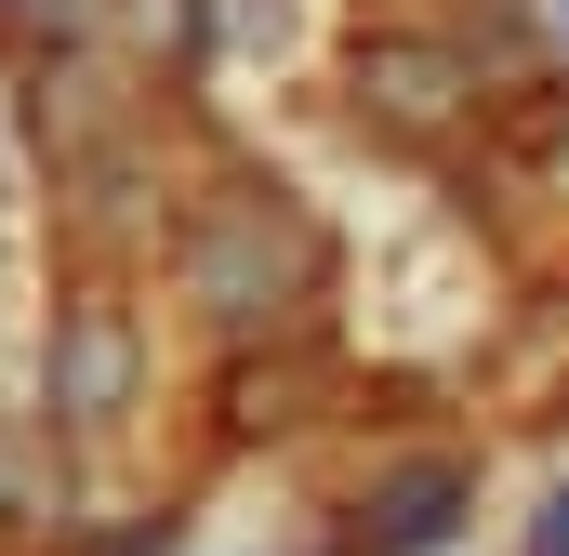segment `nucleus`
<instances>
[{"mask_svg":"<svg viewBox=\"0 0 569 556\" xmlns=\"http://www.w3.org/2000/svg\"><path fill=\"white\" fill-rule=\"evenodd\" d=\"M305 278H318V239L279 212V186H266V199L239 186V199L199 226V252H186V291H199L226 331H252V318H291V305H305Z\"/></svg>","mask_w":569,"mask_h":556,"instance_id":"nucleus-1","label":"nucleus"},{"mask_svg":"<svg viewBox=\"0 0 569 556\" xmlns=\"http://www.w3.org/2000/svg\"><path fill=\"white\" fill-rule=\"evenodd\" d=\"M530 556H569V490L543 504V530H530Z\"/></svg>","mask_w":569,"mask_h":556,"instance_id":"nucleus-3","label":"nucleus"},{"mask_svg":"<svg viewBox=\"0 0 569 556\" xmlns=\"http://www.w3.org/2000/svg\"><path fill=\"white\" fill-rule=\"evenodd\" d=\"M53 411H67L80 450H107L120 411H133V318H120V305H93V291L53 318Z\"/></svg>","mask_w":569,"mask_h":556,"instance_id":"nucleus-2","label":"nucleus"}]
</instances>
